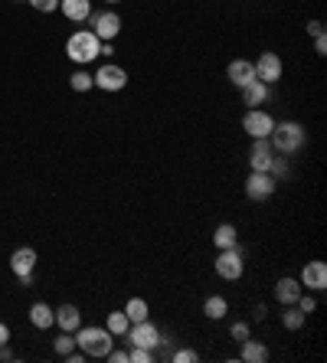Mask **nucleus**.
Returning <instances> with one entry per match:
<instances>
[{
  "label": "nucleus",
  "mask_w": 327,
  "mask_h": 363,
  "mask_svg": "<svg viewBox=\"0 0 327 363\" xmlns=\"http://www.w3.org/2000/svg\"><path fill=\"white\" fill-rule=\"evenodd\" d=\"M268 141H272L275 154H285V157H292V154H298L304 144H308V131H304L298 121H282V125L272 128Z\"/></svg>",
  "instance_id": "f257e3e1"
},
{
  "label": "nucleus",
  "mask_w": 327,
  "mask_h": 363,
  "mask_svg": "<svg viewBox=\"0 0 327 363\" xmlns=\"http://www.w3.org/2000/svg\"><path fill=\"white\" fill-rule=\"evenodd\" d=\"M98 50H102V40L92 33V30H76V33L66 40V56L79 66L98 60Z\"/></svg>",
  "instance_id": "f03ea898"
},
{
  "label": "nucleus",
  "mask_w": 327,
  "mask_h": 363,
  "mask_svg": "<svg viewBox=\"0 0 327 363\" xmlns=\"http://www.w3.org/2000/svg\"><path fill=\"white\" fill-rule=\"evenodd\" d=\"M112 334L108 328H79L76 330V347L82 350L86 357H105L112 350Z\"/></svg>",
  "instance_id": "7ed1b4c3"
},
{
  "label": "nucleus",
  "mask_w": 327,
  "mask_h": 363,
  "mask_svg": "<svg viewBox=\"0 0 327 363\" xmlns=\"http://www.w3.org/2000/svg\"><path fill=\"white\" fill-rule=\"evenodd\" d=\"M213 269L223 281H239L242 272H246V252H242L239 245H236V249H219Z\"/></svg>",
  "instance_id": "20e7f679"
},
{
  "label": "nucleus",
  "mask_w": 327,
  "mask_h": 363,
  "mask_svg": "<svg viewBox=\"0 0 327 363\" xmlns=\"http://www.w3.org/2000/svg\"><path fill=\"white\" fill-rule=\"evenodd\" d=\"M125 344L128 347H144V350H157L161 347V330L151 324V318L147 321H134L128 330H125Z\"/></svg>",
  "instance_id": "39448f33"
},
{
  "label": "nucleus",
  "mask_w": 327,
  "mask_h": 363,
  "mask_svg": "<svg viewBox=\"0 0 327 363\" xmlns=\"http://www.w3.org/2000/svg\"><path fill=\"white\" fill-rule=\"evenodd\" d=\"M278 190V180L268 174V170H249V177H246V196L252 203H262Z\"/></svg>",
  "instance_id": "423d86ee"
},
{
  "label": "nucleus",
  "mask_w": 327,
  "mask_h": 363,
  "mask_svg": "<svg viewBox=\"0 0 327 363\" xmlns=\"http://www.w3.org/2000/svg\"><path fill=\"white\" fill-rule=\"evenodd\" d=\"M92 82H95V89H102V92H121V89L128 85V72L121 66H115V62H105V66H98Z\"/></svg>",
  "instance_id": "0eeeda50"
},
{
  "label": "nucleus",
  "mask_w": 327,
  "mask_h": 363,
  "mask_svg": "<svg viewBox=\"0 0 327 363\" xmlns=\"http://www.w3.org/2000/svg\"><path fill=\"white\" fill-rule=\"evenodd\" d=\"M88 30H92L95 36H98V40L102 43H112L115 36L121 33V17L118 13H115V10H102V13H92V17H88Z\"/></svg>",
  "instance_id": "6e6552de"
},
{
  "label": "nucleus",
  "mask_w": 327,
  "mask_h": 363,
  "mask_svg": "<svg viewBox=\"0 0 327 363\" xmlns=\"http://www.w3.org/2000/svg\"><path fill=\"white\" fill-rule=\"evenodd\" d=\"M272 128H275V118L262 108H249L246 111V118H242V131L256 141V138H268L272 135Z\"/></svg>",
  "instance_id": "1a4fd4ad"
},
{
  "label": "nucleus",
  "mask_w": 327,
  "mask_h": 363,
  "mask_svg": "<svg viewBox=\"0 0 327 363\" xmlns=\"http://www.w3.org/2000/svg\"><path fill=\"white\" fill-rule=\"evenodd\" d=\"M33 269H36V249L20 245L17 252L10 255V272H13L23 285H30V281H33Z\"/></svg>",
  "instance_id": "9d476101"
},
{
  "label": "nucleus",
  "mask_w": 327,
  "mask_h": 363,
  "mask_svg": "<svg viewBox=\"0 0 327 363\" xmlns=\"http://www.w3.org/2000/svg\"><path fill=\"white\" fill-rule=\"evenodd\" d=\"M282 56L278 52H262L256 60V79L265 85H275L278 79H282Z\"/></svg>",
  "instance_id": "9b49d317"
},
{
  "label": "nucleus",
  "mask_w": 327,
  "mask_h": 363,
  "mask_svg": "<svg viewBox=\"0 0 327 363\" xmlns=\"http://www.w3.org/2000/svg\"><path fill=\"white\" fill-rule=\"evenodd\" d=\"M272 161H275V147H272V141H268V138H256V141H252V151H249V167L252 170H268Z\"/></svg>",
  "instance_id": "f8f14e48"
},
{
  "label": "nucleus",
  "mask_w": 327,
  "mask_h": 363,
  "mask_svg": "<svg viewBox=\"0 0 327 363\" xmlns=\"http://www.w3.org/2000/svg\"><path fill=\"white\" fill-rule=\"evenodd\" d=\"M302 288H308V291H324L327 288V265L321 262V259H314V262H308L302 269Z\"/></svg>",
  "instance_id": "ddd939ff"
},
{
  "label": "nucleus",
  "mask_w": 327,
  "mask_h": 363,
  "mask_svg": "<svg viewBox=\"0 0 327 363\" xmlns=\"http://www.w3.org/2000/svg\"><path fill=\"white\" fill-rule=\"evenodd\" d=\"M226 79H229L236 89H246V85L256 79V62H249V60H233L229 66H226Z\"/></svg>",
  "instance_id": "4468645a"
},
{
  "label": "nucleus",
  "mask_w": 327,
  "mask_h": 363,
  "mask_svg": "<svg viewBox=\"0 0 327 363\" xmlns=\"http://www.w3.org/2000/svg\"><path fill=\"white\" fill-rule=\"evenodd\" d=\"M62 17L72 20V23H82V20L92 17V0H59Z\"/></svg>",
  "instance_id": "2eb2a0df"
},
{
  "label": "nucleus",
  "mask_w": 327,
  "mask_h": 363,
  "mask_svg": "<svg viewBox=\"0 0 327 363\" xmlns=\"http://www.w3.org/2000/svg\"><path fill=\"white\" fill-rule=\"evenodd\" d=\"M56 328L66 330V334H76L82 328V311H79L76 304H62L59 311H56Z\"/></svg>",
  "instance_id": "dca6fc26"
},
{
  "label": "nucleus",
  "mask_w": 327,
  "mask_h": 363,
  "mask_svg": "<svg viewBox=\"0 0 327 363\" xmlns=\"http://www.w3.org/2000/svg\"><path fill=\"white\" fill-rule=\"evenodd\" d=\"M30 324H33L36 330H50L52 324H56V311H52L46 301H36L33 308H30Z\"/></svg>",
  "instance_id": "f3484780"
},
{
  "label": "nucleus",
  "mask_w": 327,
  "mask_h": 363,
  "mask_svg": "<svg viewBox=\"0 0 327 363\" xmlns=\"http://www.w3.org/2000/svg\"><path fill=\"white\" fill-rule=\"evenodd\" d=\"M242 92V105H249V108H258V105H265L268 99V85L265 82H258V79H252L246 89H239Z\"/></svg>",
  "instance_id": "a211bd4d"
},
{
  "label": "nucleus",
  "mask_w": 327,
  "mask_h": 363,
  "mask_svg": "<svg viewBox=\"0 0 327 363\" xmlns=\"http://www.w3.org/2000/svg\"><path fill=\"white\" fill-rule=\"evenodd\" d=\"M302 281L298 279H278V285H275V298L282 304H294L298 301V298H302Z\"/></svg>",
  "instance_id": "6ab92c4d"
},
{
  "label": "nucleus",
  "mask_w": 327,
  "mask_h": 363,
  "mask_svg": "<svg viewBox=\"0 0 327 363\" xmlns=\"http://www.w3.org/2000/svg\"><path fill=\"white\" fill-rule=\"evenodd\" d=\"M239 360H246V363H265V360H268V347L262 344V340L246 337V340H242V354H239Z\"/></svg>",
  "instance_id": "aec40b11"
},
{
  "label": "nucleus",
  "mask_w": 327,
  "mask_h": 363,
  "mask_svg": "<svg viewBox=\"0 0 327 363\" xmlns=\"http://www.w3.org/2000/svg\"><path fill=\"white\" fill-rule=\"evenodd\" d=\"M213 242H216V249H236L239 245V233H236L233 223H219L213 233Z\"/></svg>",
  "instance_id": "412c9836"
},
{
  "label": "nucleus",
  "mask_w": 327,
  "mask_h": 363,
  "mask_svg": "<svg viewBox=\"0 0 327 363\" xmlns=\"http://www.w3.org/2000/svg\"><path fill=\"white\" fill-rule=\"evenodd\" d=\"M304 324H308V314H304L298 304H285V311H282V328H285V330H302Z\"/></svg>",
  "instance_id": "4be33fe9"
},
{
  "label": "nucleus",
  "mask_w": 327,
  "mask_h": 363,
  "mask_svg": "<svg viewBox=\"0 0 327 363\" xmlns=\"http://www.w3.org/2000/svg\"><path fill=\"white\" fill-rule=\"evenodd\" d=\"M203 314H207L210 321H223L226 314H229V301H226L223 295H210L207 301H203Z\"/></svg>",
  "instance_id": "5701e85b"
},
{
  "label": "nucleus",
  "mask_w": 327,
  "mask_h": 363,
  "mask_svg": "<svg viewBox=\"0 0 327 363\" xmlns=\"http://www.w3.org/2000/svg\"><path fill=\"white\" fill-rule=\"evenodd\" d=\"M125 314H128V321H147L151 318V304L144 301V298H128V304H125Z\"/></svg>",
  "instance_id": "b1692460"
},
{
  "label": "nucleus",
  "mask_w": 327,
  "mask_h": 363,
  "mask_svg": "<svg viewBox=\"0 0 327 363\" xmlns=\"http://www.w3.org/2000/svg\"><path fill=\"white\" fill-rule=\"evenodd\" d=\"M105 328H108L112 337H125V330L131 328V321H128V314L125 311H112L108 314V321H105Z\"/></svg>",
  "instance_id": "393cba45"
},
{
  "label": "nucleus",
  "mask_w": 327,
  "mask_h": 363,
  "mask_svg": "<svg viewBox=\"0 0 327 363\" xmlns=\"http://www.w3.org/2000/svg\"><path fill=\"white\" fill-rule=\"evenodd\" d=\"M69 85H72V92H88V89H95L92 76H88L86 69H79V72H72V76H69Z\"/></svg>",
  "instance_id": "a878e982"
},
{
  "label": "nucleus",
  "mask_w": 327,
  "mask_h": 363,
  "mask_svg": "<svg viewBox=\"0 0 327 363\" xmlns=\"http://www.w3.org/2000/svg\"><path fill=\"white\" fill-rule=\"evenodd\" d=\"M52 347H56V354H59V357H69L72 350H76V334H66V330H62Z\"/></svg>",
  "instance_id": "bb28decb"
},
{
  "label": "nucleus",
  "mask_w": 327,
  "mask_h": 363,
  "mask_svg": "<svg viewBox=\"0 0 327 363\" xmlns=\"http://www.w3.org/2000/svg\"><path fill=\"white\" fill-rule=\"evenodd\" d=\"M154 360V350H144V347H128V363H151Z\"/></svg>",
  "instance_id": "cd10ccee"
},
{
  "label": "nucleus",
  "mask_w": 327,
  "mask_h": 363,
  "mask_svg": "<svg viewBox=\"0 0 327 363\" xmlns=\"http://www.w3.org/2000/svg\"><path fill=\"white\" fill-rule=\"evenodd\" d=\"M171 360L173 363H197L200 354H197V350H190V347H180V350H173V354H171Z\"/></svg>",
  "instance_id": "c85d7f7f"
},
{
  "label": "nucleus",
  "mask_w": 327,
  "mask_h": 363,
  "mask_svg": "<svg viewBox=\"0 0 327 363\" xmlns=\"http://www.w3.org/2000/svg\"><path fill=\"white\" fill-rule=\"evenodd\" d=\"M30 7L40 10V13H56V10H59V0H30Z\"/></svg>",
  "instance_id": "c756f323"
},
{
  "label": "nucleus",
  "mask_w": 327,
  "mask_h": 363,
  "mask_svg": "<svg viewBox=\"0 0 327 363\" xmlns=\"http://www.w3.org/2000/svg\"><path fill=\"white\" fill-rule=\"evenodd\" d=\"M229 334H233V340H239V344H242L246 337H252V334H249V324H246V321H236Z\"/></svg>",
  "instance_id": "7c9ffc66"
},
{
  "label": "nucleus",
  "mask_w": 327,
  "mask_h": 363,
  "mask_svg": "<svg viewBox=\"0 0 327 363\" xmlns=\"http://www.w3.org/2000/svg\"><path fill=\"white\" fill-rule=\"evenodd\" d=\"M294 304H298V308H302L304 314H311V311H314V308H318V301H314V298H311L308 291H302V298H298V301H294Z\"/></svg>",
  "instance_id": "2f4dec72"
},
{
  "label": "nucleus",
  "mask_w": 327,
  "mask_h": 363,
  "mask_svg": "<svg viewBox=\"0 0 327 363\" xmlns=\"http://www.w3.org/2000/svg\"><path fill=\"white\" fill-rule=\"evenodd\" d=\"M105 360H112V363H128V347H125V350H108V354H105Z\"/></svg>",
  "instance_id": "473e14b6"
},
{
  "label": "nucleus",
  "mask_w": 327,
  "mask_h": 363,
  "mask_svg": "<svg viewBox=\"0 0 327 363\" xmlns=\"http://www.w3.org/2000/svg\"><path fill=\"white\" fill-rule=\"evenodd\" d=\"M308 33L311 36H324V23H321V20H308Z\"/></svg>",
  "instance_id": "72a5a7b5"
},
{
  "label": "nucleus",
  "mask_w": 327,
  "mask_h": 363,
  "mask_svg": "<svg viewBox=\"0 0 327 363\" xmlns=\"http://www.w3.org/2000/svg\"><path fill=\"white\" fill-rule=\"evenodd\" d=\"M268 318V308L265 304H256V308H252V321H265Z\"/></svg>",
  "instance_id": "f704fd0d"
},
{
  "label": "nucleus",
  "mask_w": 327,
  "mask_h": 363,
  "mask_svg": "<svg viewBox=\"0 0 327 363\" xmlns=\"http://www.w3.org/2000/svg\"><path fill=\"white\" fill-rule=\"evenodd\" d=\"M314 52H318V56H324V52H327V40H324V36H314Z\"/></svg>",
  "instance_id": "c9c22d12"
},
{
  "label": "nucleus",
  "mask_w": 327,
  "mask_h": 363,
  "mask_svg": "<svg viewBox=\"0 0 327 363\" xmlns=\"http://www.w3.org/2000/svg\"><path fill=\"white\" fill-rule=\"evenodd\" d=\"M4 344H10V328L0 321V347H4Z\"/></svg>",
  "instance_id": "e433bc0d"
},
{
  "label": "nucleus",
  "mask_w": 327,
  "mask_h": 363,
  "mask_svg": "<svg viewBox=\"0 0 327 363\" xmlns=\"http://www.w3.org/2000/svg\"><path fill=\"white\" fill-rule=\"evenodd\" d=\"M98 56H115V46H112V43H102V50H98Z\"/></svg>",
  "instance_id": "4c0bfd02"
},
{
  "label": "nucleus",
  "mask_w": 327,
  "mask_h": 363,
  "mask_svg": "<svg viewBox=\"0 0 327 363\" xmlns=\"http://www.w3.org/2000/svg\"><path fill=\"white\" fill-rule=\"evenodd\" d=\"M105 4H112V7H115V4H125V0H105Z\"/></svg>",
  "instance_id": "58836bf2"
}]
</instances>
